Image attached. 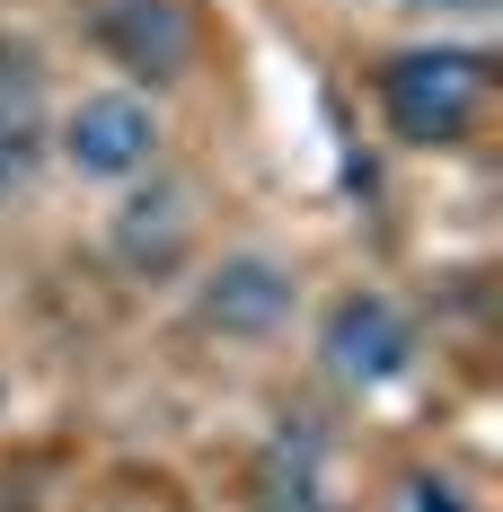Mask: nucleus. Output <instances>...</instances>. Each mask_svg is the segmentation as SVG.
<instances>
[{"mask_svg":"<svg viewBox=\"0 0 503 512\" xmlns=\"http://www.w3.org/2000/svg\"><path fill=\"white\" fill-rule=\"evenodd\" d=\"M415 354H424V336H415L406 301L371 292V283H353V292H336V301L318 309V362H327L336 389H362L371 398V389L406 380Z\"/></svg>","mask_w":503,"mask_h":512,"instance_id":"3","label":"nucleus"},{"mask_svg":"<svg viewBox=\"0 0 503 512\" xmlns=\"http://www.w3.org/2000/svg\"><path fill=\"white\" fill-rule=\"evenodd\" d=\"M18 168H27V159H18V151H9V142H0V195L18 186Z\"/></svg>","mask_w":503,"mask_h":512,"instance_id":"9","label":"nucleus"},{"mask_svg":"<svg viewBox=\"0 0 503 512\" xmlns=\"http://www.w3.org/2000/svg\"><path fill=\"white\" fill-rule=\"evenodd\" d=\"M53 151H62L71 177H89V186H133V177H151V168H159L168 124H159L151 89H89L80 106H62Z\"/></svg>","mask_w":503,"mask_h":512,"instance_id":"2","label":"nucleus"},{"mask_svg":"<svg viewBox=\"0 0 503 512\" xmlns=\"http://www.w3.org/2000/svg\"><path fill=\"white\" fill-rule=\"evenodd\" d=\"M380 512H477V495L459 486L451 468H433V460H415L389 477V495H380Z\"/></svg>","mask_w":503,"mask_h":512,"instance_id":"8","label":"nucleus"},{"mask_svg":"<svg viewBox=\"0 0 503 512\" xmlns=\"http://www.w3.org/2000/svg\"><path fill=\"white\" fill-rule=\"evenodd\" d=\"M292 301H301V274H292L283 256H265V248L212 256L195 274V327L221 336V345H265V336H283Z\"/></svg>","mask_w":503,"mask_h":512,"instance_id":"6","label":"nucleus"},{"mask_svg":"<svg viewBox=\"0 0 503 512\" xmlns=\"http://www.w3.org/2000/svg\"><path fill=\"white\" fill-rule=\"evenodd\" d=\"M195 239H203V195L186 177H133V195L115 204L106 221V256L133 274V283H168V274H186L195 265Z\"/></svg>","mask_w":503,"mask_h":512,"instance_id":"5","label":"nucleus"},{"mask_svg":"<svg viewBox=\"0 0 503 512\" xmlns=\"http://www.w3.org/2000/svg\"><path fill=\"white\" fill-rule=\"evenodd\" d=\"M89 45L124 71V89H177L203 53L195 0H89Z\"/></svg>","mask_w":503,"mask_h":512,"instance_id":"4","label":"nucleus"},{"mask_svg":"<svg viewBox=\"0 0 503 512\" xmlns=\"http://www.w3.org/2000/svg\"><path fill=\"white\" fill-rule=\"evenodd\" d=\"M371 98H380V124L406 151H459L477 124H486V98H495V53L486 45H398L380 53L371 71Z\"/></svg>","mask_w":503,"mask_h":512,"instance_id":"1","label":"nucleus"},{"mask_svg":"<svg viewBox=\"0 0 503 512\" xmlns=\"http://www.w3.org/2000/svg\"><path fill=\"white\" fill-rule=\"evenodd\" d=\"M248 512H345L336 460H327V442L309 424H283L248 460Z\"/></svg>","mask_w":503,"mask_h":512,"instance_id":"7","label":"nucleus"},{"mask_svg":"<svg viewBox=\"0 0 503 512\" xmlns=\"http://www.w3.org/2000/svg\"><path fill=\"white\" fill-rule=\"evenodd\" d=\"M0 407H9V380H0Z\"/></svg>","mask_w":503,"mask_h":512,"instance_id":"10","label":"nucleus"}]
</instances>
